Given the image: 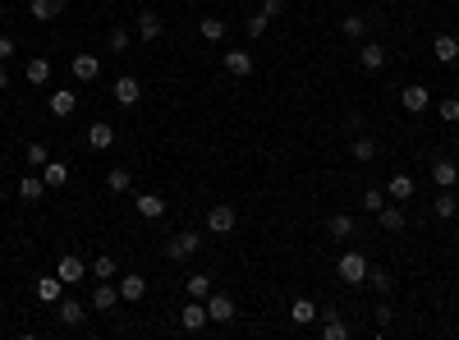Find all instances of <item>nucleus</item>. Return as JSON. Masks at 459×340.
I'll return each instance as SVG.
<instances>
[{"label":"nucleus","mask_w":459,"mask_h":340,"mask_svg":"<svg viewBox=\"0 0 459 340\" xmlns=\"http://www.w3.org/2000/svg\"><path fill=\"white\" fill-rule=\"evenodd\" d=\"M198 248H202V235H198V230H179V235L165 244V258H170V262H184V258L198 253Z\"/></svg>","instance_id":"nucleus-1"},{"label":"nucleus","mask_w":459,"mask_h":340,"mask_svg":"<svg viewBox=\"0 0 459 340\" xmlns=\"http://www.w3.org/2000/svg\"><path fill=\"white\" fill-rule=\"evenodd\" d=\"M367 267H372V262H367L363 253H340V280H345V285H363Z\"/></svg>","instance_id":"nucleus-2"},{"label":"nucleus","mask_w":459,"mask_h":340,"mask_svg":"<svg viewBox=\"0 0 459 340\" xmlns=\"http://www.w3.org/2000/svg\"><path fill=\"white\" fill-rule=\"evenodd\" d=\"M399 106H404L409 115H423L427 106H432V87H423V83H409V87H399Z\"/></svg>","instance_id":"nucleus-3"},{"label":"nucleus","mask_w":459,"mask_h":340,"mask_svg":"<svg viewBox=\"0 0 459 340\" xmlns=\"http://www.w3.org/2000/svg\"><path fill=\"white\" fill-rule=\"evenodd\" d=\"M234 226H239V212H234L230 202H216V207L207 212V230L211 235H230Z\"/></svg>","instance_id":"nucleus-4"},{"label":"nucleus","mask_w":459,"mask_h":340,"mask_svg":"<svg viewBox=\"0 0 459 340\" xmlns=\"http://www.w3.org/2000/svg\"><path fill=\"white\" fill-rule=\"evenodd\" d=\"M111 97H115L120 106H138V97H143V83L133 79V74H120V79L111 83Z\"/></svg>","instance_id":"nucleus-5"},{"label":"nucleus","mask_w":459,"mask_h":340,"mask_svg":"<svg viewBox=\"0 0 459 340\" xmlns=\"http://www.w3.org/2000/svg\"><path fill=\"white\" fill-rule=\"evenodd\" d=\"M70 74H74V79H78V83H92V79H96V74H101V60H96V55H92V51H78V55H74V60H70Z\"/></svg>","instance_id":"nucleus-6"},{"label":"nucleus","mask_w":459,"mask_h":340,"mask_svg":"<svg viewBox=\"0 0 459 340\" xmlns=\"http://www.w3.org/2000/svg\"><path fill=\"white\" fill-rule=\"evenodd\" d=\"M120 304H124V299H120V285H111V280H101V285L92 290V308H96V313H115Z\"/></svg>","instance_id":"nucleus-7"},{"label":"nucleus","mask_w":459,"mask_h":340,"mask_svg":"<svg viewBox=\"0 0 459 340\" xmlns=\"http://www.w3.org/2000/svg\"><path fill=\"white\" fill-rule=\"evenodd\" d=\"M207 322H211V317H207V304H202V299H189V308L179 313V327H184V331H202Z\"/></svg>","instance_id":"nucleus-8"},{"label":"nucleus","mask_w":459,"mask_h":340,"mask_svg":"<svg viewBox=\"0 0 459 340\" xmlns=\"http://www.w3.org/2000/svg\"><path fill=\"white\" fill-rule=\"evenodd\" d=\"M143 295H148V276H138V271L120 276V299H124V304H138Z\"/></svg>","instance_id":"nucleus-9"},{"label":"nucleus","mask_w":459,"mask_h":340,"mask_svg":"<svg viewBox=\"0 0 459 340\" xmlns=\"http://www.w3.org/2000/svg\"><path fill=\"white\" fill-rule=\"evenodd\" d=\"M358 65H363V70H386V46L382 42H363L358 46Z\"/></svg>","instance_id":"nucleus-10"},{"label":"nucleus","mask_w":459,"mask_h":340,"mask_svg":"<svg viewBox=\"0 0 459 340\" xmlns=\"http://www.w3.org/2000/svg\"><path fill=\"white\" fill-rule=\"evenodd\" d=\"M28 14H33L37 23H51V18L65 14V0H28Z\"/></svg>","instance_id":"nucleus-11"},{"label":"nucleus","mask_w":459,"mask_h":340,"mask_svg":"<svg viewBox=\"0 0 459 340\" xmlns=\"http://www.w3.org/2000/svg\"><path fill=\"white\" fill-rule=\"evenodd\" d=\"M202 304H207V317H211V322H230V317H234V299L230 295H207Z\"/></svg>","instance_id":"nucleus-12"},{"label":"nucleus","mask_w":459,"mask_h":340,"mask_svg":"<svg viewBox=\"0 0 459 340\" xmlns=\"http://www.w3.org/2000/svg\"><path fill=\"white\" fill-rule=\"evenodd\" d=\"M133 207H138V216H148V221L165 216V198H161V193H138V198H133Z\"/></svg>","instance_id":"nucleus-13"},{"label":"nucleus","mask_w":459,"mask_h":340,"mask_svg":"<svg viewBox=\"0 0 459 340\" xmlns=\"http://www.w3.org/2000/svg\"><path fill=\"white\" fill-rule=\"evenodd\" d=\"M161 28H165V18L156 14V9H143V14H138V37H143V42H156Z\"/></svg>","instance_id":"nucleus-14"},{"label":"nucleus","mask_w":459,"mask_h":340,"mask_svg":"<svg viewBox=\"0 0 459 340\" xmlns=\"http://www.w3.org/2000/svg\"><path fill=\"white\" fill-rule=\"evenodd\" d=\"M226 74H234V79H248V74H253V55L230 46V51H226Z\"/></svg>","instance_id":"nucleus-15"},{"label":"nucleus","mask_w":459,"mask_h":340,"mask_svg":"<svg viewBox=\"0 0 459 340\" xmlns=\"http://www.w3.org/2000/svg\"><path fill=\"white\" fill-rule=\"evenodd\" d=\"M83 271H87V267H83V258L65 253V258H60V267H55V276H60L65 285H78V280H83Z\"/></svg>","instance_id":"nucleus-16"},{"label":"nucleus","mask_w":459,"mask_h":340,"mask_svg":"<svg viewBox=\"0 0 459 340\" xmlns=\"http://www.w3.org/2000/svg\"><path fill=\"white\" fill-rule=\"evenodd\" d=\"M432 55H436V60H441V65H455V60H459V37L441 33V37H436V42H432Z\"/></svg>","instance_id":"nucleus-17"},{"label":"nucleus","mask_w":459,"mask_h":340,"mask_svg":"<svg viewBox=\"0 0 459 340\" xmlns=\"http://www.w3.org/2000/svg\"><path fill=\"white\" fill-rule=\"evenodd\" d=\"M37 299H42V304H60L65 299V280L60 276H42L37 280Z\"/></svg>","instance_id":"nucleus-18"},{"label":"nucleus","mask_w":459,"mask_h":340,"mask_svg":"<svg viewBox=\"0 0 459 340\" xmlns=\"http://www.w3.org/2000/svg\"><path fill=\"white\" fill-rule=\"evenodd\" d=\"M432 180H436V189H455L459 184V166L455 161H432Z\"/></svg>","instance_id":"nucleus-19"},{"label":"nucleus","mask_w":459,"mask_h":340,"mask_svg":"<svg viewBox=\"0 0 459 340\" xmlns=\"http://www.w3.org/2000/svg\"><path fill=\"white\" fill-rule=\"evenodd\" d=\"M42 180H46V189H65V184H70V166H65V161H46Z\"/></svg>","instance_id":"nucleus-20"},{"label":"nucleus","mask_w":459,"mask_h":340,"mask_svg":"<svg viewBox=\"0 0 459 340\" xmlns=\"http://www.w3.org/2000/svg\"><path fill=\"white\" fill-rule=\"evenodd\" d=\"M55 308H60V322H65V327H83L87 308L78 304V299H60V304H55Z\"/></svg>","instance_id":"nucleus-21"},{"label":"nucleus","mask_w":459,"mask_h":340,"mask_svg":"<svg viewBox=\"0 0 459 340\" xmlns=\"http://www.w3.org/2000/svg\"><path fill=\"white\" fill-rule=\"evenodd\" d=\"M386 193H390L395 202H409V198H414V175H390Z\"/></svg>","instance_id":"nucleus-22"},{"label":"nucleus","mask_w":459,"mask_h":340,"mask_svg":"<svg viewBox=\"0 0 459 340\" xmlns=\"http://www.w3.org/2000/svg\"><path fill=\"white\" fill-rule=\"evenodd\" d=\"M42 193H46V180H42V175H23V180H18V198H23V202H37Z\"/></svg>","instance_id":"nucleus-23"},{"label":"nucleus","mask_w":459,"mask_h":340,"mask_svg":"<svg viewBox=\"0 0 459 340\" xmlns=\"http://www.w3.org/2000/svg\"><path fill=\"white\" fill-rule=\"evenodd\" d=\"M23 74H28V83H37V87H42V83H51V60H46V55H33Z\"/></svg>","instance_id":"nucleus-24"},{"label":"nucleus","mask_w":459,"mask_h":340,"mask_svg":"<svg viewBox=\"0 0 459 340\" xmlns=\"http://www.w3.org/2000/svg\"><path fill=\"white\" fill-rule=\"evenodd\" d=\"M317 313H321V308L312 304V299H304V295H299L294 304H289V317H294L299 327H308V322H312V317H317Z\"/></svg>","instance_id":"nucleus-25"},{"label":"nucleus","mask_w":459,"mask_h":340,"mask_svg":"<svg viewBox=\"0 0 459 340\" xmlns=\"http://www.w3.org/2000/svg\"><path fill=\"white\" fill-rule=\"evenodd\" d=\"M74 106H78V97L70 92V87H60V92H51V115H74Z\"/></svg>","instance_id":"nucleus-26"},{"label":"nucleus","mask_w":459,"mask_h":340,"mask_svg":"<svg viewBox=\"0 0 459 340\" xmlns=\"http://www.w3.org/2000/svg\"><path fill=\"white\" fill-rule=\"evenodd\" d=\"M87 143H92L96 152H106L115 143V124H92V129H87Z\"/></svg>","instance_id":"nucleus-27"},{"label":"nucleus","mask_w":459,"mask_h":340,"mask_svg":"<svg viewBox=\"0 0 459 340\" xmlns=\"http://www.w3.org/2000/svg\"><path fill=\"white\" fill-rule=\"evenodd\" d=\"M340 33L354 37V42H363V37H367V18L363 14H345V18H340Z\"/></svg>","instance_id":"nucleus-28"},{"label":"nucleus","mask_w":459,"mask_h":340,"mask_svg":"<svg viewBox=\"0 0 459 340\" xmlns=\"http://www.w3.org/2000/svg\"><path fill=\"white\" fill-rule=\"evenodd\" d=\"M345 336H349L345 317H336V313H326V317H321V340H345Z\"/></svg>","instance_id":"nucleus-29"},{"label":"nucleus","mask_w":459,"mask_h":340,"mask_svg":"<svg viewBox=\"0 0 459 340\" xmlns=\"http://www.w3.org/2000/svg\"><path fill=\"white\" fill-rule=\"evenodd\" d=\"M432 212H436V216H441V221H450L455 212H459V198H455V189H441V198L432 202Z\"/></svg>","instance_id":"nucleus-30"},{"label":"nucleus","mask_w":459,"mask_h":340,"mask_svg":"<svg viewBox=\"0 0 459 340\" xmlns=\"http://www.w3.org/2000/svg\"><path fill=\"white\" fill-rule=\"evenodd\" d=\"M377 221H382V230L395 235V230H404V207H382V212H377Z\"/></svg>","instance_id":"nucleus-31"},{"label":"nucleus","mask_w":459,"mask_h":340,"mask_svg":"<svg viewBox=\"0 0 459 340\" xmlns=\"http://www.w3.org/2000/svg\"><path fill=\"white\" fill-rule=\"evenodd\" d=\"M354 216H349V212H336V216H331V235H336V239H349V235H354Z\"/></svg>","instance_id":"nucleus-32"},{"label":"nucleus","mask_w":459,"mask_h":340,"mask_svg":"<svg viewBox=\"0 0 459 340\" xmlns=\"http://www.w3.org/2000/svg\"><path fill=\"white\" fill-rule=\"evenodd\" d=\"M106 189H111V193H129V189H133V175L124 170V166L111 170V175H106Z\"/></svg>","instance_id":"nucleus-33"},{"label":"nucleus","mask_w":459,"mask_h":340,"mask_svg":"<svg viewBox=\"0 0 459 340\" xmlns=\"http://www.w3.org/2000/svg\"><path fill=\"white\" fill-rule=\"evenodd\" d=\"M211 295V276L207 271H193L189 276V299H207Z\"/></svg>","instance_id":"nucleus-34"},{"label":"nucleus","mask_w":459,"mask_h":340,"mask_svg":"<svg viewBox=\"0 0 459 340\" xmlns=\"http://www.w3.org/2000/svg\"><path fill=\"white\" fill-rule=\"evenodd\" d=\"M92 276H96V280H115V276H120V267H115V258H111V253H101V258L92 262Z\"/></svg>","instance_id":"nucleus-35"},{"label":"nucleus","mask_w":459,"mask_h":340,"mask_svg":"<svg viewBox=\"0 0 459 340\" xmlns=\"http://www.w3.org/2000/svg\"><path fill=\"white\" fill-rule=\"evenodd\" d=\"M354 161H358V166L377 161V138H354Z\"/></svg>","instance_id":"nucleus-36"},{"label":"nucleus","mask_w":459,"mask_h":340,"mask_svg":"<svg viewBox=\"0 0 459 340\" xmlns=\"http://www.w3.org/2000/svg\"><path fill=\"white\" fill-rule=\"evenodd\" d=\"M23 161H28V166H33V170H42V166H46V161H51V152H46V143H28V152H23Z\"/></svg>","instance_id":"nucleus-37"},{"label":"nucleus","mask_w":459,"mask_h":340,"mask_svg":"<svg viewBox=\"0 0 459 340\" xmlns=\"http://www.w3.org/2000/svg\"><path fill=\"white\" fill-rule=\"evenodd\" d=\"M202 37H207V42H221V37H226V18L207 14V18H202Z\"/></svg>","instance_id":"nucleus-38"},{"label":"nucleus","mask_w":459,"mask_h":340,"mask_svg":"<svg viewBox=\"0 0 459 340\" xmlns=\"http://www.w3.org/2000/svg\"><path fill=\"white\" fill-rule=\"evenodd\" d=\"M367 285H372L377 295H390V271H382V267H367Z\"/></svg>","instance_id":"nucleus-39"},{"label":"nucleus","mask_w":459,"mask_h":340,"mask_svg":"<svg viewBox=\"0 0 459 340\" xmlns=\"http://www.w3.org/2000/svg\"><path fill=\"white\" fill-rule=\"evenodd\" d=\"M129 28H111V37H106V46H111V51H129Z\"/></svg>","instance_id":"nucleus-40"},{"label":"nucleus","mask_w":459,"mask_h":340,"mask_svg":"<svg viewBox=\"0 0 459 340\" xmlns=\"http://www.w3.org/2000/svg\"><path fill=\"white\" fill-rule=\"evenodd\" d=\"M436 115H441L446 124H459V97H446V102L436 106Z\"/></svg>","instance_id":"nucleus-41"},{"label":"nucleus","mask_w":459,"mask_h":340,"mask_svg":"<svg viewBox=\"0 0 459 340\" xmlns=\"http://www.w3.org/2000/svg\"><path fill=\"white\" fill-rule=\"evenodd\" d=\"M382 207H386V193H382V189H367V193H363V212H372V216H377Z\"/></svg>","instance_id":"nucleus-42"},{"label":"nucleus","mask_w":459,"mask_h":340,"mask_svg":"<svg viewBox=\"0 0 459 340\" xmlns=\"http://www.w3.org/2000/svg\"><path fill=\"white\" fill-rule=\"evenodd\" d=\"M267 23H271V18H267V14H262V9H258V14H253L248 23H243V33H248V37H262V33H267Z\"/></svg>","instance_id":"nucleus-43"},{"label":"nucleus","mask_w":459,"mask_h":340,"mask_svg":"<svg viewBox=\"0 0 459 340\" xmlns=\"http://www.w3.org/2000/svg\"><path fill=\"white\" fill-rule=\"evenodd\" d=\"M390 317H395V308H390V304H377V327H382V331L390 327Z\"/></svg>","instance_id":"nucleus-44"},{"label":"nucleus","mask_w":459,"mask_h":340,"mask_svg":"<svg viewBox=\"0 0 459 340\" xmlns=\"http://www.w3.org/2000/svg\"><path fill=\"white\" fill-rule=\"evenodd\" d=\"M262 14H267V18H276V14H285V0H262Z\"/></svg>","instance_id":"nucleus-45"},{"label":"nucleus","mask_w":459,"mask_h":340,"mask_svg":"<svg viewBox=\"0 0 459 340\" xmlns=\"http://www.w3.org/2000/svg\"><path fill=\"white\" fill-rule=\"evenodd\" d=\"M9 55H14V37H9V33H0V65H5Z\"/></svg>","instance_id":"nucleus-46"},{"label":"nucleus","mask_w":459,"mask_h":340,"mask_svg":"<svg viewBox=\"0 0 459 340\" xmlns=\"http://www.w3.org/2000/svg\"><path fill=\"white\" fill-rule=\"evenodd\" d=\"M5 87H9V70H5V65H0V92H5Z\"/></svg>","instance_id":"nucleus-47"},{"label":"nucleus","mask_w":459,"mask_h":340,"mask_svg":"<svg viewBox=\"0 0 459 340\" xmlns=\"http://www.w3.org/2000/svg\"><path fill=\"white\" fill-rule=\"evenodd\" d=\"M0 175H5V157H0Z\"/></svg>","instance_id":"nucleus-48"},{"label":"nucleus","mask_w":459,"mask_h":340,"mask_svg":"<svg viewBox=\"0 0 459 340\" xmlns=\"http://www.w3.org/2000/svg\"><path fill=\"white\" fill-rule=\"evenodd\" d=\"M23 5H28V0H23Z\"/></svg>","instance_id":"nucleus-49"}]
</instances>
